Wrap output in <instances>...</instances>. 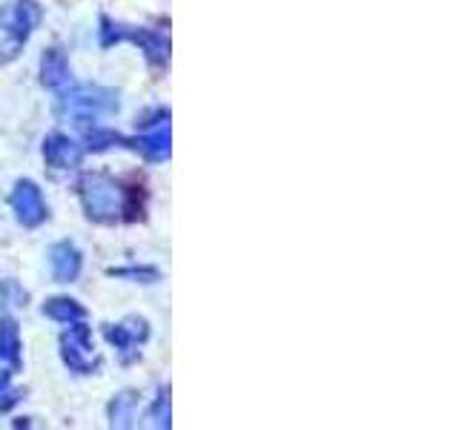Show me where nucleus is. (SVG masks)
I'll use <instances>...</instances> for the list:
<instances>
[{"mask_svg": "<svg viewBox=\"0 0 459 430\" xmlns=\"http://www.w3.org/2000/svg\"><path fill=\"white\" fill-rule=\"evenodd\" d=\"M0 362L9 370L21 367V330L12 315H0Z\"/></svg>", "mask_w": 459, "mask_h": 430, "instance_id": "12", "label": "nucleus"}, {"mask_svg": "<svg viewBox=\"0 0 459 430\" xmlns=\"http://www.w3.org/2000/svg\"><path fill=\"white\" fill-rule=\"evenodd\" d=\"M9 376H12L9 370H0V391H4V387L9 384Z\"/></svg>", "mask_w": 459, "mask_h": 430, "instance_id": "17", "label": "nucleus"}, {"mask_svg": "<svg viewBox=\"0 0 459 430\" xmlns=\"http://www.w3.org/2000/svg\"><path fill=\"white\" fill-rule=\"evenodd\" d=\"M49 264H52V276L57 284H72L81 276L83 255L72 241H57L49 250Z\"/></svg>", "mask_w": 459, "mask_h": 430, "instance_id": "10", "label": "nucleus"}, {"mask_svg": "<svg viewBox=\"0 0 459 430\" xmlns=\"http://www.w3.org/2000/svg\"><path fill=\"white\" fill-rule=\"evenodd\" d=\"M121 100H118V92L115 90H107V86H66L61 90V104L57 109L72 115L75 124H83V121H95L98 115H112L118 112Z\"/></svg>", "mask_w": 459, "mask_h": 430, "instance_id": "2", "label": "nucleus"}, {"mask_svg": "<svg viewBox=\"0 0 459 430\" xmlns=\"http://www.w3.org/2000/svg\"><path fill=\"white\" fill-rule=\"evenodd\" d=\"M9 204H12L14 219H18V224H23V227H40L49 215L40 186L29 178H21L18 184H14V190L9 195Z\"/></svg>", "mask_w": 459, "mask_h": 430, "instance_id": "6", "label": "nucleus"}, {"mask_svg": "<svg viewBox=\"0 0 459 430\" xmlns=\"http://www.w3.org/2000/svg\"><path fill=\"white\" fill-rule=\"evenodd\" d=\"M124 147L126 150H135L150 161H167L169 152H172V138H169V118L158 121L152 129L141 133L135 138H126L124 135Z\"/></svg>", "mask_w": 459, "mask_h": 430, "instance_id": "8", "label": "nucleus"}, {"mask_svg": "<svg viewBox=\"0 0 459 430\" xmlns=\"http://www.w3.org/2000/svg\"><path fill=\"white\" fill-rule=\"evenodd\" d=\"M61 358L64 365L78 373V376H90V373L98 367V358H95V348H92V330L81 322H72L64 336H61Z\"/></svg>", "mask_w": 459, "mask_h": 430, "instance_id": "5", "label": "nucleus"}, {"mask_svg": "<svg viewBox=\"0 0 459 430\" xmlns=\"http://www.w3.org/2000/svg\"><path fill=\"white\" fill-rule=\"evenodd\" d=\"M40 83L47 86V90H55L61 92L72 83V69H69V61L61 49H47L40 57Z\"/></svg>", "mask_w": 459, "mask_h": 430, "instance_id": "11", "label": "nucleus"}, {"mask_svg": "<svg viewBox=\"0 0 459 430\" xmlns=\"http://www.w3.org/2000/svg\"><path fill=\"white\" fill-rule=\"evenodd\" d=\"M135 405H138V396L133 391H124V393L115 396L112 405H109V425L112 427H133Z\"/></svg>", "mask_w": 459, "mask_h": 430, "instance_id": "14", "label": "nucleus"}, {"mask_svg": "<svg viewBox=\"0 0 459 430\" xmlns=\"http://www.w3.org/2000/svg\"><path fill=\"white\" fill-rule=\"evenodd\" d=\"M43 315H49L52 322H61V324H72V322H81L86 319V310L78 305L75 298H49L47 305H43Z\"/></svg>", "mask_w": 459, "mask_h": 430, "instance_id": "13", "label": "nucleus"}, {"mask_svg": "<svg viewBox=\"0 0 459 430\" xmlns=\"http://www.w3.org/2000/svg\"><path fill=\"white\" fill-rule=\"evenodd\" d=\"M109 276L115 279H133V281H143V284H152L158 281V270L155 267H118V270H109Z\"/></svg>", "mask_w": 459, "mask_h": 430, "instance_id": "16", "label": "nucleus"}, {"mask_svg": "<svg viewBox=\"0 0 459 430\" xmlns=\"http://www.w3.org/2000/svg\"><path fill=\"white\" fill-rule=\"evenodd\" d=\"M104 339L118 350L121 362L129 365L138 358V348L150 339V324L143 319H126L121 324H104Z\"/></svg>", "mask_w": 459, "mask_h": 430, "instance_id": "7", "label": "nucleus"}, {"mask_svg": "<svg viewBox=\"0 0 459 430\" xmlns=\"http://www.w3.org/2000/svg\"><path fill=\"white\" fill-rule=\"evenodd\" d=\"M86 147L78 141H72L69 135L52 133L43 138V161H47L52 169H75L83 161Z\"/></svg>", "mask_w": 459, "mask_h": 430, "instance_id": "9", "label": "nucleus"}, {"mask_svg": "<svg viewBox=\"0 0 459 430\" xmlns=\"http://www.w3.org/2000/svg\"><path fill=\"white\" fill-rule=\"evenodd\" d=\"M6 296H9V290H6V284H0V305L6 301Z\"/></svg>", "mask_w": 459, "mask_h": 430, "instance_id": "18", "label": "nucleus"}, {"mask_svg": "<svg viewBox=\"0 0 459 430\" xmlns=\"http://www.w3.org/2000/svg\"><path fill=\"white\" fill-rule=\"evenodd\" d=\"M98 40L100 47L109 49L115 43H135V47L143 49L147 55V61L152 66H167L169 61V38L167 32H158V29H147V26H126V23H118L112 18H100V29H98Z\"/></svg>", "mask_w": 459, "mask_h": 430, "instance_id": "1", "label": "nucleus"}, {"mask_svg": "<svg viewBox=\"0 0 459 430\" xmlns=\"http://www.w3.org/2000/svg\"><path fill=\"white\" fill-rule=\"evenodd\" d=\"M147 427H161V430H169V391L164 387L161 393L155 396L152 408L147 410V422H143Z\"/></svg>", "mask_w": 459, "mask_h": 430, "instance_id": "15", "label": "nucleus"}, {"mask_svg": "<svg viewBox=\"0 0 459 430\" xmlns=\"http://www.w3.org/2000/svg\"><path fill=\"white\" fill-rule=\"evenodd\" d=\"M78 195L86 219L98 224H112L121 219V190L112 178L100 176V172H86L78 184Z\"/></svg>", "mask_w": 459, "mask_h": 430, "instance_id": "3", "label": "nucleus"}, {"mask_svg": "<svg viewBox=\"0 0 459 430\" xmlns=\"http://www.w3.org/2000/svg\"><path fill=\"white\" fill-rule=\"evenodd\" d=\"M40 23V6L35 0H12L0 9V32H4V57L0 61H12L14 55L23 49V43L32 38V32Z\"/></svg>", "mask_w": 459, "mask_h": 430, "instance_id": "4", "label": "nucleus"}]
</instances>
